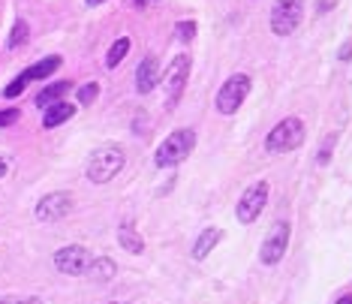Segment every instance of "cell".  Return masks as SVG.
<instances>
[{
  "mask_svg": "<svg viewBox=\"0 0 352 304\" xmlns=\"http://www.w3.org/2000/svg\"><path fill=\"white\" fill-rule=\"evenodd\" d=\"M73 211V193H49L36 202V220L40 223H58Z\"/></svg>",
  "mask_w": 352,
  "mask_h": 304,
  "instance_id": "cell-10",
  "label": "cell"
},
{
  "mask_svg": "<svg viewBox=\"0 0 352 304\" xmlns=\"http://www.w3.org/2000/svg\"><path fill=\"white\" fill-rule=\"evenodd\" d=\"M160 85V60L154 55H148L136 70V90L139 94H151Z\"/></svg>",
  "mask_w": 352,
  "mask_h": 304,
  "instance_id": "cell-11",
  "label": "cell"
},
{
  "mask_svg": "<svg viewBox=\"0 0 352 304\" xmlns=\"http://www.w3.org/2000/svg\"><path fill=\"white\" fill-rule=\"evenodd\" d=\"M304 136H307V127H304L301 118H283L265 136V151L268 154H289V151L304 145Z\"/></svg>",
  "mask_w": 352,
  "mask_h": 304,
  "instance_id": "cell-2",
  "label": "cell"
},
{
  "mask_svg": "<svg viewBox=\"0 0 352 304\" xmlns=\"http://www.w3.org/2000/svg\"><path fill=\"white\" fill-rule=\"evenodd\" d=\"M70 90H73V81H51V85H45L40 94H36V105L49 109V105H55V103L64 100Z\"/></svg>",
  "mask_w": 352,
  "mask_h": 304,
  "instance_id": "cell-13",
  "label": "cell"
},
{
  "mask_svg": "<svg viewBox=\"0 0 352 304\" xmlns=\"http://www.w3.org/2000/svg\"><path fill=\"white\" fill-rule=\"evenodd\" d=\"M144 3H148V0H136V6H139V10H142V6H144Z\"/></svg>",
  "mask_w": 352,
  "mask_h": 304,
  "instance_id": "cell-31",
  "label": "cell"
},
{
  "mask_svg": "<svg viewBox=\"0 0 352 304\" xmlns=\"http://www.w3.org/2000/svg\"><path fill=\"white\" fill-rule=\"evenodd\" d=\"M105 304H133V301H105Z\"/></svg>",
  "mask_w": 352,
  "mask_h": 304,
  "instance_id": "cell-32",
  "label": "cell"
},
{
  "mask_svg": "<svg viewBox=\"0 0 352 304\" xmlns=\"http://www.w3.org/2000/svg\"><path fill=\"white\" fill-rule=\"evenodd\" d=\"M193 148H196V133L193 130H175L169 133L163 139V145L157 148V154H154V166L157 169H172V166H178L184 163L190 154H193Z\"/></svg>",
  "mask_w": 352,
  "mask_h": 304,
  "instance_id": "cell-1",
  "label": "cell"
},
{
  "mask_svg": "<svg viewBox=\"0 0 352 304\" xmlns=\"http://www.w3.org/2000/svg\"><path fill=\"white\" fill-rule=\"evenodd\" d=\"M187 75H190V58L178 55L169 64V70L160 75V88L166 90V109H175V103L181 100L184 85H187Z\"/></svg>",
  "mask_w": 352,
  "mask_h": 304,
  "instance_id": "cell-5",
  "label": "cell"
},
{
  "mask_svg": "<svg viewBox=\"0 0 352 304\" xmlns=\"http://www.w3.org/2000/svg\"><path fill=\"white\" fill-rule=\"evenodd\" d=\"M75 115V105H70V103H55V105H49L45 109V115H42V127L45 130H55V127H60L64 121H70Z\"/></svg>",
  "mask_w": 352,
  "mask_h": 304,
  "instance_id": "cell-15",
  "label": "cell"
},
{
  "mask_svg": "<svg viewBox=\"0 0 352 304\" xmlns=\"http://www.w3.org/2000/svg\"><path fill=\"white\" fill-rule=\"evenodd\" d=\"M88 265H90V253H88V247H81V244L60 247L55 253V268L60 271V275L79 277V275L88 271Z\"/></svg>",
  "mask_w": 352,
  "mask_h": 304,
  "instance_id": "cell-9",
  "label": "cell"
},
{
  "mask_svg": "<svg viewBox=\"0 0 352 304\" xmlns=\"http://www.w3.org/2000/svg\"><path fill=\"white\" fill-rule=\"evenodd\" d=\"M250 88H253V81H250V75H232V79L223 81V88L217 90V112L220 115H235V112L241 109V103L247 100Z\"/></svg>",
  "mask_w": 352,
  "mask_h": 304,
  "instance_id": "cell-4",
  "label": "cell"
},
{
  "mask_svg": "<svg viewBox=\"0 0 352 304\" xmlns=\"http://www.w3.org/2000/svg\"><path fill=\"white\" fill-rule=\"evenodd\" d=\"M27 21L25 18H18V21H15V25H12V36H10V49H18V45H25L27 42Z\"/></svg>",
  "mask_w": 352,
  "mask_h": 304,
  "instance_id": "cell-19",
  "label": "cell"
},
{
  "mask_svg": "<svg viewBox=\"0 0 352 304\" xmlns=\"http://www.w3.org/2000/svg\"><path fill=\"white\" fill-rule=\"evenodd\" d=\"M114 271H118V265H114L109 256H97V259H90V265H88V277H94V280H112Z\"/></svg>",
  "mask_w": 352,
  "mask_h": 304,
  "instance_id": "cell-17",
  "label": "cell"
},
{
  "mask_svg": "<svg viewBox=\"0 0 352 304\" xmlns=\"http://www.w3.org/2000/svg\"><path fill=\"white\" fill-rule=\"evenodd\" d=\"M289 223H274L271 232L265 235L262 247H259V259L265 265H277L283 256H286V247H289Z\"/></svg>",
  "mask_w": 352,
  "mask_h": 304,
  "instance_id": "cell-8",
  "label": "cell"
},
{
  "mask_svg": "<svg viewBox=\"0 0 352 304\" xmlns=\"http://www.w3.org/2000/svg\"><path fill=\"white\" fill-rule=\"evenodd\" d=\"M60 64H64V60H60L58 55H51V58H42V60H40V64L27 66V70H25V73H21V75H18V79H21V81H25V85H27V81H40V79H49V75H51V73H55V70H60Z\"/></svg>",
  "mask_w": 352,
  "mask_h": 304,
  "instance_id": "cell-12",
  "label": "cell"
},
{
  "mask_svg": "<svg viewBox=\"0 0 352 304\" xmlns=\"http://www.w3.org/2000/svg\"><path fill=\"white\" fill-rule=\"evenodd\" d=\"M121 169H124V148L121 145H103L88 160V178L94 184H109Z\"/></svg>",
  "mask_w": 352,
  "mask_h": 304,
  "instance_id": "cell-3",
  "label": "cell"
},
{
  "mask_svg": "<svg viewBox=\"0 0 352 304\" xmlns=\"http://www.w3.org/2000/svg\"><path fill=\"white\" fill-rule=\"evenodd\" d=\"M331 6H334V0H319V15H323V12H328V10H331Z\"/></svg>",
  "mask_w": 352,
  "mask_h": 304,
  "instance_id": "cell-26",
  "label": "cell"
},
{
  "mask_svg": "<svg viewBox=\"0 0 352 304\" xmlns=\"http://www.w3.org/2000/svg\"><path fill=\"white\" fill-rule=\"evenodd\" d=\"M99 97V85L97 81H88V85L79 88V105H90Z\"/></svg>",
  "mask_w": 352,
  "mask_h": 304,
  "instance_id": "cell-20",
  "label": "cell"
},
{
  "mask_svg": "<svg viewBox=\"0 0 352 304\" xmlns=\"http://www.w3.org/2000/svg\"><path fill=\"white\" fill-rule=\"evenodd\" d=\"M18 118H21L18 109H0V127H10V124H15Z\"/></svg>",
  "mask_w": 352,
  "mask_h": 304,
  "instance_id": "cell-23",
  "label": "cell"
},
{
  "mask_svg": "<svg viewBox=\"0 0 352 304\" xmlns=\"http://www.w3.org/2000/svg\"><path fill=\"white\" fill-rule=\"evenodd\" d=\"M175 30H178V36L184 42H190L196 36V21H178V27H175Z\"/></svg>",
  "mask_w": 352,
  "mask_h": 304,
  "instance_id": "cell-22",
  "label": "cell"
},
{
  "mask_svg": "<svg viewBox=\"0 0 352 304\" xmlns=\"http://www.w3.org/2000/svg\"><path fill=\"white\" fill-rule=\"evenodd\" d=\"M88 6H99V3H105V0H85Z\"/></svg>",
  "mask_w": 352,
  "mask_h": 304,
  "instance_id": "cell-30",
  "label": "cell"
},
{
  "mask_svg": "<svg viewBox=\"0 0 352 304\" xmlns=\"http://www.w3.org/2000/svg\"><path fill=\"white\" fill-rule=\"evenodd\" d=\"M220 238H223V229H217V226H208V229H205V232L196 238V244H193V259H205V256H208L211 250L220 244Z\"/></svg>",
  "mask_w": 352,
  "mask_h": 304,
  "instance_id": "cell-16",
  "label": "cell"
},
{
  "mask_svg": "<svg viewBox=\"0 0 352 304\" xmlns=\"http://www.w3.org/2000/svg\"><path fill=\"white\" fill-rule=\"evenodd\" d=\"M265 202H268V181H256V184H250L241 193L238 205H235V214H238L244 226H250V223H256L259 214L265 211Z\"/></svg>",
  "mask_w": 352,
  "mask_h": 304,
  "instance_id": "cell-7",
  "label": "cell"
},
{
  "mask_svg": "<svg viewBox=\"0 0 352 304\" xmlns=\"http://www.w3.org/2000/svg\"><path fill=\"white\" fill-rule=\"evenodd\" d=\"M6 169H10V163H6V160L0 157V178H3V175H6Z\"/></svg>",
  "mask_w": 352,
  "mask_h": 304,
  "instance_id": "cell-28",
  "label": "cell"
},
{
  "mask_svg": "<svg viewBox=\"0 0 352 304\" xmlns=\"http://www.w3.org/2000/svg\"><path fill=\"white\" fill-rule=\"evenodd\" d=\"M338 58H340V60H352V40H347V42H343V45H340Z\"/></svg>",
  "mask_w": 352,
  "mask_h": 304,
  "instance_id": "cell-25",
  "label": "cell"
},
{
  "mask_svg": "<svg viewBox=\"0 0 352 304\" xmlns=\"http://www.w3.org/2000/svg\"><path fill=\"white\" fill-rule=\"evenodd\" d=\"M304 18V0H277L271 10V34L289 36Z\"/></svg>",
  "mask_w": 352,
  "mask_h": 304,
  "instance_id": "cell-6",
  "label": "cell"
},
{
  "mask_svg": "<svg viewBox=\"0 0 352 304\" xmlns=\"http://www.w3.org/2000/svg\"><path fill=\"white\" fill-rule=\"evenodd\" d=\"M6 304H42L40 299H18V301H6Z\"/></svg>",
  "mask_w": 352,
  "mask_h": 304,
  "instance_id": "cell-27",
  "label": "cell"
},
{
  "mask_svg": "<svg viewBox=\"0 0 352 304\" xmlns=\"http://www.w3.org/2000/svg\"><path fill=\"white\" fill-rule=\"evenodd\" d=\"M334 142H338V136H328V139L323 142V148H319V154H316V163H319V166H325L328 160H331V148H334Z\"/></svg>",
  "mask_w": 352,
  "mask_h": 304,
  "instance_id": "cell-21",
  "label": "cell"
},
{
  "mask_svg": "<svg viewBox=\"0 0 352 304\" xmlns=\"http://www.w3.org/2000/svg\"><path fill=\"white\" fill-rule=\"evenodd\" d=\"M118 244L127 250V253H144V238L139 232H136V226L133 223H121L118 226Z\"/></svg>",
  "mask_w": 352,
  "mask_h": 304,
  "instance_id": "cell-14",
  "label": "cell"
},
{
  "mask_svg": "<svg viewBox=\"0 0 352 304\" xmlns=\"http://www.w3.org/2000/svg\"><path fill=\"white\" fill-rule=\"evenodd\" d=\"M127 51H129V40H127V36L114 40V45L109 49V55H105V66H109V70H114V66H118L121 60L127 58Z\"/></svg>",
  "mask_w": 352,
  "mask_h": 304,
  "instance_id": "cell-18",
  "label": "cell"
},
{
  "mask_svg": "<svg viewBox=\"0 0 352 304\" xmlns=\"http://www.w3.org/2000/svg\"><path fill=\"white\" fill-rule=\"evenodd\" d=\"M25 88H27L25 81H21V79H15L12 85H6V88H3V97H6V100H12V97H18V94H21V90H25Z\"/></svg>",
  "mask_w": 352,
  "mask_h": 304,
  "instance_id": "cell-24",
  "label": "cell"
},
{
  "mask_svg": "<svg viewBox=\"0 0 352 304\" xmlns=\"http://www.w3.org/2000/svg\"><path fill=\"white\" fill-rule=\"evenodd\" d=\"M338 304H352V292H349V295H340Z\"/></svg>",
  "mask_w": 352,
  "mask_h": 304,
  "instance_id": "cell-29",
  "label": "cell"
}]
</instances>
